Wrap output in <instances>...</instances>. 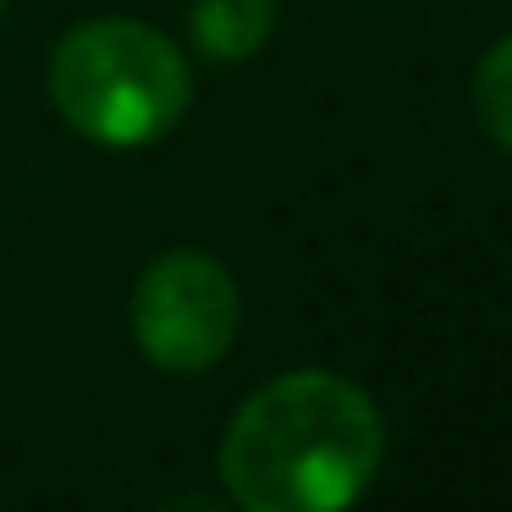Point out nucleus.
Returning a JSON list of instances; mask_svg holds the SVG:
<instances>
[{"instance_id":"20e7f679","label":"nucleus","mask_w":512,"mask_h":512,"mask_svg":"<svg viewBox=\"0 0 512 512\" xmlns=\"http://www.w3.org/2000/svg\"><path fill=\"white\" fill-rule=\"evenodd\" d=\"M276 28V0H193V39L215 61H243Z\"/></svg>"},{"instance_id":"423d86ee","label":"nucleus","mask_w":512,"mask_h":512,"mask_svg":"<svg viewBox=\"0 0 512 512\" xmlns=\"http://www.w3.org/2000/svg\"><path fill=\"white\" fill-rule=\"evenodd\" d=\"M0 6H6V0H0Z\"/></svg>"},{"instance_id":"7ed1b4c3","label":"nucleus","mask_w":512,"mask_h":512,"mask_svg":"<svg viewBox=\"0 0 512 512\" xmlns=\"http://www.w3.org/2000/svg\"><path fill=\"white\" fill-rule=\"evenodd\" d=\"M237 320V281L210 254H166L133 287V336L149 364L171 375H199L221 364V353L237 342Z\"/></svg>"},{"instance_id":"f03ea898","label":"nucleus","mask_w":512,"mask_h":512,"mask_svg":"<svg viewBox=\"0 0 512 512\" xmlns=\"http://www.w3.org/2000/svg\"><path fill=\"white\" fill-rule=\"evenodd\" d=\"M188 94L182 50L133 17L78 23L50 56V100L94 144H155L188 111Z\"/></svg>"},{"instance_id":"39448f33","label":"nucleus","mask_w":512,"mask_h":512,"mask_svg":"<svg viewBox=\"0 0 512 512\" xmlns=\"http://www.w3.org/2000/svg\"><path fill=\"white\" fill-rule=\"evenodd\" d=\"M474 111H479V127H485L501 149H512V34L496 39V45L485 50V61H479Z\"/></svg>"},{"instance_id":"f257e3e1","label":"nucleus","mask_w":512,"mask_h":512,"mask_svg":"<svg viewBox=\"0 0 512 512\" xmlns=\"http://www.w3.org/2000/svg\"><path fill=\"white\" fill-rule=\"evenodd\" d=\"M380 408L331 369H298L237 408L221 441V479L248 512H331L375 479Z\"/></svg>"}]
</instances>
